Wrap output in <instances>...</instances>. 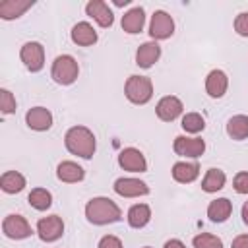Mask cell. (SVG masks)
<instances>
[{"label":"cell","instance_id":"cell-1","mask_svg":"<svg viewBox=\"0 0 248 248\" xmlns=\"http://www.w3.org/2000/svg\"><path fill=\"white\" fill-rule=\"evenodd\" d=\"M85 219L91 225H99V227L118 223L122 219V209L110 198L97 196V198H91L85 203Z\"/></svg>","mask_w":248,"mask_h":248},{"label":"cell","instance_id":"cell-2","mask_svg":"<svg viewBox=\"0 0 248 248\" xmlns=\"http://www.w3.org/2000/svg\"><path fill=\"white\" fill-rule=\"evenodd\" d=\"M64 145L72 155L91 159L97 149V140L87 126H72L64 136Z\"/></svg>","mask_w":248,"mask_h":248},{"label":"cell","instance_id":"cell-3","mask_svg":"<svg viewBox=\"0 0 248 248\" xmlns=\"http://www.w3.org/2000/svg\"><path fill=\"white\" fill-rule=\"evenodd\" d=\"M79 76L78 60L72 54H60L50 66V78L58 85H72Z\"/></svg>","mask_w":248,"mask_h":248},{"label":"cell","instance_id":"cell-4","mask_svg":"<svg viewBox=\"0 0 248 248\" xmlns=\"http://www.w3.org/2000/svg\"><path fill=\"white\" fill-rule=\"evenodd\" d=\"M124 95L134 105H147L153 97V81L147 76H130L124 83Z\"/></svg>","mask_w":248,"mask_h":248},{"label":"cell","instance_id":"cell-5","mask_svg":"<svg viewBox=\"0 0 248 248\" xmlns=\"http://www.w3.org/2000/svg\"><path fill=\"white\" fill-rule=\"evenodd\" d=\"M19 58L31 74H37L45 68V46L39 41H27L19 48Z\"/></svg>","mask_w":248,"mask_h":248},{"label":"cell","instance_id":"cell-6","mask_svg":"<svg viewBox=\"0 0 248 248\" xmlns=\"http://www.w3.org/2000/svg\"><path fill=\"white\" fill-rule=\"evenodd\" d=\"M172 151L178 157L198 159L205 153V141L198 136H176L172 141Z\"/></svg>","mask_w":248,"mask_h":248},{"label":"cell","instance_id":"cell-7","mask_svg":"<svg viewBox=\"0 0 248 248\" xmlns=\"http://www.w3.org/2000/svg\"><path fill=\"white\" fill-rule=\"evenodd\" d=\"M2 232H4V236L12 238V240H23L33 234V229L23 215L10 213L2 221Z\"/></svg>","mask_w":248,"mask_h":248},{"label":"cell","instance_id":"cell-8","mask_svg":"<svg viewBox=\"0 0 248 248\" xmlns=\"http://www.w3.org/2000/svg\"><path fill=\"white\" fill-rule=\"evenodd\" d=\"M174 33V19L165 10H155L149 21V37L153 41H165Z\"/></svg>","mask_w":248,"mask_h":248},{"label":"cell","instance_id":"cell-9","mask_svg":"<svg viewBox=\"0 0 248 248\" xmlns=\"http://www.w3.org/2000/svg\"><path fill=\"white\" fill-rule=\"evenodd\" d=\"M64 234V221L58 215H46L37 221V236L43 242H56Z\"/></svg>","mask_w":248,"mask_h":248},{"label":"cell","instance_id":"cell-10","mask_svg":"<svg viewBox=\"0 0 248 248\" xmlns=\"http://www.w3.org/2000/svg\"><path fill=\"white\" fill-rule=\"evenodd\" d=\"M112 190L122 196V198H140V196H147L149 194V186L147 182L134 178V176H120L114 180Z\"/></svg>","mask_w":248,"mask_h":248},{"label":"cell","instance_id":"cell-11","mask_svg":"<svg viewBox=\"0 0 248 248\" xmlns=\"http://www.w3.org/2000/svg\"><path fill=\"white\" fill-rule=\"evenodd\" d=\"M118 165H120V169L128 170V172H145L147 170V159L136 147H124L118 153Z\"/></svg>","mask_w":248,"mask_h":248},{"label":"cell","instance_id":"cell-12","mask_svg":"<svg viewBox=\"0 0 248 248\" xmlns=\"http://www.w3.org/2000/svg\"><path fill=\"white\" fill-rule=\"evenodd\" d=\"M184 110V105L178 97L174 95H165L159 99L157 107H155V112H157V118L163 120V122H172L176 120Z\"/></svg>","mask_w":248,"mask_h":248},{"label":"cell","instance_id":"cell-13","mask_svg":"<svg viewBox=\"0 0 248 248\" xmlns=\"http://www.w3.org/2000/svg\"><path fill=\"white\" fill-rule=\"evenodd\" d=\"M25 124L33 132H46L52 126V112L45 107H33L25 112Z\"/></svg>","mask_w":248,"mask_h":248},{"label":"cell","instance_id":"cell-14","mask_svg":"<svg viewBox=\"0 0 248 248\" xmlns=\"http://www.w3.org/2000/svg\"><path fill=\"white\" fill-rule=\"evenodd\" d=\"M85 14L89 16V17H93L101 27H110L112 23H114V14H112V10L108 8V4L107 2H103V0H89L87 4H85Z\"/></svg>","mask_w":248,"mask_h":248},{"label":"cell","instance_id":"cell-15","mask_svg":"<svg viewBox=\"0 0 248 248\" xmlns=\"http://www.w3.org/2000/svg\"><path fill=\"white\" fill-rule=\"evenodd\" d=\"M229 89V76L223 70H211L205 78V93L211 99H221Z\"/></svg>","mask_w":248,"mask_h":248},{"label":"cell","instance_id":"cell-16","mask_svg":"<svg viewBox=\"0 0 248 248\" xmlns=\"http://www.w3.org/2000/svg\"><path fill=\"white\" fill-rule=\"evenodd\" d=\"M161 58V45L157 41H147L136 50V64L143 70H149Z\"/></svg>","mask_w":248,"mask_h":248},{"label":"cell","instance_id":"cell-17","mask_svg":"<svg viewBox=\"0 0 248 248\" xmlns=\"http://www.w3.org/2000/svg\"><path fill=\"white\" fill-rule=\"evenodd\" d=\"M120 25H122V31L128 33V35H138V33H141V29H143V25H145V12H143V8H141V6H136V8L128 10V12L122 16Z\"/></svg>","mask_w":248,"mask_h":248},{"label":"cell","instance_id":"cell-18","mask_svg":"<svg viewBox=\"0 0 248 248\" xmlns=\"http://www.w3.org/2000/svg\"><path fill=\"white\" fill-rule=\"evenodd\" d=\"M70 37H72V41H74L78 46H91V45H95L97 39H99L97 31L93 29V25H91L89 21H78V23L72 27V31H70Z\"/></svg>","mask_w":248,"mask_h":248},{"label":"cell","instance_id":"cell-19","mask_svg":"<svg viewBox=\"0 0 248 248\" xmlns=\"http://www.w3.org/2000/svg\"><path fill=\"white\" fill-rule=\"evenodd\" d=\"M56 176L60 182H66V184H76V182H81L85 178V170L81 165H78L76 161H62L58 163L56 167Z\"/></svg>","mask_w":248,"mask_h":248},{"label":"cell","instance_id":"cell-20","mask_svg":"<svg viewBox=\"0 0 248 248\" xmlns=\"http://www.w3.org/2000/svg\"><path fill=\"white\" fill-rule=\"evenodd\" d=\"M172 178L180 184H190L200 176V165L196 161H178L172 165L170 170Z\"/></svg>","mask_w":248,"mask_h":248},{"label":"cell","instance_id":"cell-21","mask_svg":"<svg viewBox=\"0 0 248 248\" xmlns=\"http://www.w3.org/2000/svg\"><path fill=\"white\" fill-rule=\"evenodd\" d=\"M232 213V202L229 198H217L207 205V217L211 223H225Z\"/></svg>","mask_w":248,"mask_h":248},{"label":"cell","instance_id":"cell-22","mask_svg":"<svg viewBox=\"0 0 248 248\" xmlns=\"http://www.w3.org/2000/svg\"><path fill=\"white\" fill-rule=\"evenodd\" d=\"M25 184H27L25 176L17 170H6L0 176V188L6 194H19L25 188Z\"/></svg>","mask_w":248,"mask_h":248},{"label":"cell","instance_id":"cell-23","mask_svg":"<svg viewBox=\"0 0 248 248\" xmlns=\"http://www.w3.org/2000/svg\"><path fill=\"white\" fill-rule=\"evenodd\" d=\"M128 225L132 229H143L151 221V207L147 203H134L128 209Z\"/></svg>","mask_w":248,"mask_h":248},{"label":"cell","instance_id":"cell-24","mask_svg":"<svg viewBox=\"0 0 248 248\" xmlns=\"http://www.w3.org/2000/svg\"><path fill=\"white\" fill-rule=\"evenodd\" d=\"M227 184V174L221 170V169H209L205 172V176L202 178V190L207 192V194H215L219 190H223Z\"/></svg>","mask_w":248,"mask_h":248},{"label":"cell","instance_id":"cell-25","mask_svg":"<svg viewBox=\"0 0 248 248\" xmlns=\"http://www.w3.org/2000/svg\"><path fill=\"white\" fill-rule=\"evenodd\" d=\"M227 134L234 141H242L248 138V116L246 114H234L227 120Z\"/></svg>","mask_w":248,"mask_h":248},{"label":"cell","instance_id":"cell-26","mask_svg":"<svg viewBox=\"0 0 248 248\" xmlns=\"http://www.w3.org/2000/svg\"><path fill=\"white\" fill-rule=\"evenodd\" d=\"M33 6V2H17V0H6L0 4V17L10 21V19H17L19 16H23L29 8Z\"/></svg>","mask_w":248,"mask_h":248},{"label":"cell","instance_id":"cell-27","mask_svg":"<svg viewBox=\"0 0 248 248\" xmlns=\"http://www.w3.org/2000/svg\"><path fill=\"white\" fill-rule=\"evenodd\" d=\"M27 202L33 209L37 211H46L50 205H52V194L46 190V188H33L27 196Z\"/></svg>","mask_w":248,"mask_h":248},{"label":"cell","instance_id":"cell-28","mask_svg":"<svg viewBox=\"0 0 248 248\" xmlns=\"http://www.w3.org/2000/svg\"><path fill=\"white\" fill-rule=\"evenodd\" d=\"M180 126L186 134H200L205 128V120L200 112H186L180 120Z\"/></svg>","mask_w":248,"mask_h":248},{"label":"cell","instance_id":"cell-29","mask_svg":"<svg viewBox=\"0 0 248 248\" xmlns=\"http://www.w3.org/2000/svg\"><path fill=\"white\" fill-rule=\"evenodd\" d=\"M194 248H223V240L211 232H200L192 238Z\"/></svg>","mask_w":248,"mask_h":248},{"label":"cell","instance_id":"cell-30","mask_svg":"<svg viewBox=\"0 0 248 248\" xmlns=\"http://www.w3.org/2000/svg\"><path fill=\"white\" fill-rule=\"evenodd\" d=\"M16 107H17V103H16L14 93H12L10 89L2 87V89H0V110H2V114H12V112H16Z\"/></svg>","mask_w":248,"mask_h":248},{"label":"cell","instance_id":"cell-31","mask_svg":"<svg viewBox=\"0 0 248 248\" xmlns=\"http://www.w3.org/2000/svg\"><path fill=\"white\" fill-rule=\"evenodd\" d=\"M232 188L236 194H248V170H240L234 174Z\"/></svg>","mask_w":248,"mask_h":248},{"label":"cell","instance_id":"cell-32","mask_svg":"<svg viewBox=\"0 0 248 248\" xmlns=\"http://www.w3.org/2000/svg\"><path fill=\"white\" fill-rule=\"evenodd\" d=\"M234 31L240 35V37H248V12H240L236 17H234Z\"/></svg>","mask_w":248,"mask_h":248},{"label":"cell","instance_id":"cell-33","mask_svg":"<svg viewBox=\"0 0 248 248\" xmlns=\"http://www.w3.org/2000/svg\"><path fill=\"white\" fill-rule=\"evenodd\" d=\"M97 248H124V244H122V240H120L118 236H114V234H105V236L99 240Z\"/></svg>","mask_w":248,"mask_h":248},{"label":"cell","instance_id":"cell-34","mask_svg":"<svg viewBox=\"0 0 248 248\" xmlns=\"http://www.w3.org/2000/svg\"><path fill=\"white\" fill-rule=\"evenodd\" d=\"M231 248H248V234H238L232 238Z\"/></svg>","mask_w":248,"mask_h":248},{"label":"cell","instance_id":"cell-35","mask_svg":"<svg viewBox=\"0 0 248 248\" xmlns=\"http://www.w3.org/2000/svg\"><path fill=\"white\" fill-rule=\"evenodd\" d=\"M163 248H186V244H184L182 240H178V238H170V240L165 242Z\"/></svg>","mask_w":248,"mask_h":248},{"label":"cell","instance_id":"cell-36","mask_svg":"<svg viewBox=\"0 0 248 248\" xmlns=\"http://www.w3.org/2000/svg\"><path fill=\"white\" fill-rule=\"evenodd\" d=\"M240 215H242V223L248 227V202H244V205L240 209Z\"/></svg>","mask_w":248,"mask_h":248},{"label":"cell","instance_id":"cell-37","mask_svg":"<svg viewBox=\"0 0 248 248\" xmlns=\"http://www.w3.org/2000/svg\"><path fill=\"white\" fill-rule=\"evenodd\" d=\"M143 248H151V246H143Z\"/></svg>","mask_w":248,"mask_h":248}]
</instances>
